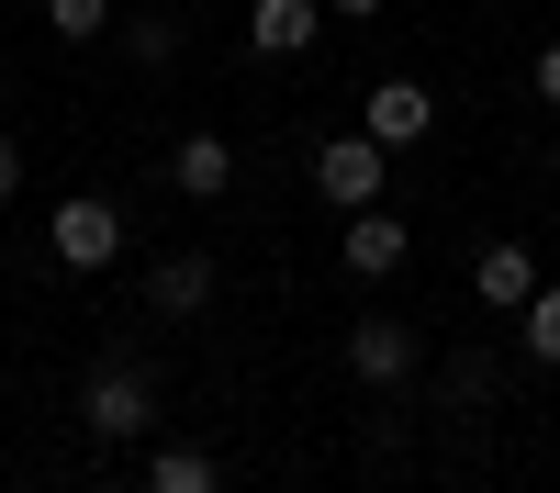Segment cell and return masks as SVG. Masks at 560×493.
<instances>
[{"label":"cell","mask_w":560,"mask_h":493,"mask_svg":"<svg viewBox=\"0 0 560 493\" xmlns=\"http://www.w3.org/2000/svg\"><path fill=\"white\" fill-rule=\"evenodd\" d=\"M79 426H90V437H113V448H124V437H147V426H158V382L135 371V359H102V371L79 382Z\"/></svg>","instance_id":"6da1fadb"},{"label":"cell","mask_w":560,"mask_h":493,"mask_svg":"<svg viewBox=\"0 0 560 493\" xmlns=\"http://www.w3.org/2000/svg\"><path fill=\"white\" fill-rule=\"evenodd\" d=\"M45 247H57V269H113V258H124V202H102V191L57 202V224H45Z\"/></svg>","instance_id":"7a4b0ae2"},{"label":"cell","mask_w":560,"mask_h":493,"mask_svg":"<svg viewBox=\"0 0 560 493\" xmlns=\"http://www.w3.org/2000/svg\"><path fill=\"white\" fill-rule=\"evenodd\" d=\"M359 134H370V146H427V134H438V90L427 79H370V102H359Z\"/></svg>","instance_id":"3957f363"},{"label":"cell","mask_w":560,"mask_h":493,"mask_svg":"<svg viewBox=\"0 0 560 493\" xmlns=\"http://www.w3.org/2000/svg\"><path fill=\"white\" fill-rule=\"evenodd\" d=\"M415 359H427V348H415V326H393V314H359V326H348V371H359L370 392H404Z\"/></svg>","instance_id":"277c9868"},{"label":"cell","mask_w":560,"mask_h":493,"mask_svg":"<svg viewBox=\"0 0 560 493\" xmlns=\"http://www.w3.org/2000/svg\"><path fill=\"white\" fill-rule=\"evenodd\" d=\"M382 157H393V146L337 134V146H314V191H325V202H348V213H370V202H382Z\"/></svg>","instance_id":"5b68a950"},{"label":"cell","mask_w":560,"mask_h":493,"mask_svg":"<svg viewBox=\"0 0 560 493\" xmlns=\"http://www.w3.org/2000/svg\"><path fill=\"white\" fill-rule=\"evenodd\" d=\"M168 179H179V202H224V191H236V146H224L213 124L179 134V146H168Z\"/></svg>","instance_id":"8992f818"},{"label":"cell","mask_w":560,"mask_h":493,"mask_svg":"<svg viewBox=\"0 0 560 493\" xmlns=\"http://www.w3.org/2000/svg\"><path fill=\"white\" fill-rule=\"evenodd\" d=\"M325 34V0H247V57H303Z\"/></svg>","instance_id":"52a82bcc"},{"label":"cell","mask_w":560,"mask_h":493,"mask_svg":"<svg viewBox=\"0 0 560 493\" xmlns=\"http://www.w3.org/2000/svg\"><path fill=\"white\" fill-rule=\"evenodd\" d=\"M404 258H415V224H404V213H382V202L348 213V269H359V281H393Z\"/></svg>","instance_id":"ba28073f"},{"label":"cell","mask_w":560,"mask_h":493,"mask_svg":"<svg viewBox=\"0 0 560 493\" xmlns=\"http://www.w3.org/2000/svg\"><path fill=\"white\" fill-rule=\"evenodd\" d=\"M527 292H538V258H527L516 236L471 258V303H482V314H527Z\"/></svg>","instance_id":"9c48e42d"},{"label":"cell","mask_w":560,"mask_h":493,"mask_svg":"<svg viewBox=\"0 0 560 493\" xmlns=\"http://www.w3.org/2000/svg\"><path fill=\"white\" fill-rule=\"evenodd\" d=\"M213 292H224V281H213V258H158V269H147V303L168 314V326H179V314H202Z\"/></svg>","instance_id":"30bf717a"},{"label":"cell","mask_w":560,"mask_h":493,"mask_svg":"<svg viewBox=\"0 0 560 493\" xmlns=\"http://www.w3.org/2000/svg\"><path fill=\"white\" fill-rule=\"evenodd\" d=\"M147 493H224V460H213V448H158Z\"/></svg>","instance_id":"8fae6325"},{"label":"cell","mask_w":560,"mask_h":493,"mask_svg":"<svg viewBox=\"0 0 560 493\" xmlns=\"http://www.w3.org/2000/svg\"><path fill=\"white\" fill-rule=\"evenodd\" d=\"M124 57H135V68H168V57H179V12H135V23H124Z\"/></svg>","instance_id":"7c38bea8"},{"label":"cell","mask_w":560,"mask_h":493,"mask_svg":"<svg viewBox=\"0 0 560 493\" xmlns=\"http://www.w3.org/2000/svg\"><path fill=\"white\" fill-rule=\"evenodd\" d=\"M527 359H538V371H560V281L527 292Z\"/></svg>","instance_id":"4fadbf2b"},{"label":"cell","mask_w":560,"mask_h":493,"mask_svg":"<svg viewBox=\"0 0 560 493\" xmlns=\"http://www.w3.org/2000/svg\"><path fill=\"white\" fill-rule=\"evenodd\" d=\"M45 34H57V45H90V34H113V0H45Z\"/></svg>","instance_id":"5bb4252c"},{"label":"cell","mask_w":560,"mask_h":493,"mask_svg":"<svg viewBox=\"0 0 560 493\" xmlns=\"http://www.w3.org/2000/svg\"><path fill=\"white\" fill-rule=\"evenodd\" d=\"M0 202H23V134H0Z\"/></svg>","instance_id":"9a60e30c"},{"label":"cell","mask_w":560,"mask_h":493,"mask_svg":"<svg viewBox=\"0 0 560 493\" xmlns=\"http://www.w3.org/2000/svg\"><path fill=\"white\" fill-rule=\"evenodd\" d=\"M538 102L560 113V45H538Z\"/></svg>","instance_id":"2e32d148"},{"label":"cell","mask_w":560,"mask_h":493,"mask_svg":"<svg viewBox=\"0 0 560 493\" xmlns=\"http://www.w3.org/2000/svg\"><path fill=\"white\" fill-rule=\"evenodd\" d=\"M325 12H348V23H370V12H382V0H325Z\"/></svg>","instance_id":"e0dca14e"},{"label":"cell","mask_w":560,"mask_h":493,"mask_svg":"<svg viewBox=\"0 0 560 493\" xmlns=\"http://www.w3.org/2000/svg\"><path fill=\"white\" fill-rule=\"evenodd\" d=\"M549 179H560V124H549Z\"/></svg>","instance_id":"ac0fdd59"}]
</instances>
